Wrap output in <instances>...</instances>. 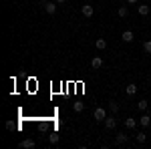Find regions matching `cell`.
<instances>
[{"label": "cell", "instance_id": "6da1fadb", "mask_svg": "<svg viewBox=\"0 0 151 149\" xmlns=\"http://www.w3.org/2000/svg\"><path fill=\"white\" fill-rule=\"evenodd\" d=\"M57 6H58L57 0H48V2H45V12L47 14H55L57 12Z\"/></svg>", "mask_w": 151, "mask_h": 149}, {"label": "cell", "instance_id": "7a4b0ae2", "mask_svg": "<svg viewBox=\"0 0 151 149\" xmlns=\"http://www.w3.org/2000/svg\"><path fill=\"white\" fill-rule=\"evenodd\" d=\"M93 119L95 121H105V119H107V111H105L103 107H97L95 113H93Z\"/></svg>", "mask_w": 151, "mask_h": 149}, {"label": "cell", "instance_id": "3957f363", "mask_svg": "<svg viewBox=\"0 0 151 149\" xmlns=\"http://www.w3.org/2000/svg\"><path fill=\"white\" fill-rule=\"evenodd\" d=\"M81 12H83V16H85V18H93L95 8L91 6V4H83V6H81Z\"/></svg>", "mask_w": 151, "mask_h": 149}, {"label": "cell", "instance_id": "277c9868", "mask_svg": "<svg viewBox=\"0 0 151 149\" xmlns=\"http://www.w3.org/2000/svg\"><path fill=\"white\" fill-rule=\"evenodd\" d=\"M103 123H105V129H107V131H113V129L117 127V119L115 117H107Z\"/></svg>", "mask_w": 151, "mask_h": 149}, {"label": "cell", "instance_id": "5b68a950", "mask_svg": "<svg viewBox=\"0 0 151 149\" xmlns=\"http://www.w3.org/2000/svg\"><path fill=\"white\" fill-rule=\"evenodd\" d=\"M91 67H93L95 71L103 69V58H101V57H93V58H91Z\"/></svg>", "mask_w": 151, "mask_h": 149}, {"label": "cell", "instance_id": "8992f818", "mask_svg": "<svg viewBox=\"0 0 151 149\" xmlns=\"http://www.w3.org/2000/svg\"><path fill=\"white\" fill-rule=\"evenodd\" d=\"M20 147H22V149H35L36 147V141H35V139H24V141H20Z\"/></svg>", "mask_w": 151, "mask_h": 149}, {"label": "cell", "instance_id": "52a82bcc", "mask_svg": "<svg viewBox=\"0 0 151 149\" xmlns=\"http://www.w3.org/2000/svg\"><path fill=\"white\" fill-rule=\"evenodd\" d=\"M115 143H117V145H125V143H127V135H125V131H121V133H117V135H115Z\"/></svg>", "mask_w": 151, "mask_h": 149}, {"label": "cell", "instance_id": "ba28073f", "mask_svg": "<svg viewBox=\"0 0 151 149\" xmlns=\"http://www.w3.org/2000/svg\"><path fill=\"white\" fill-rule=\"evenodd\" d=\"M121 38H123L125 42H133V40H135V35H133V30H123Z\"/></svg>", "mask_w": 151, "mask_h": 149}, {"label": "cell", "instance_id": "9c48e42d", "mask_svg": "<svg viewBox=\"0 0 151 149\" xmlns=\"http://www.w3.org/2000/svg\"><path fill=\"white\" fill-rule=\"evenodd\" d=\"M137 12H139V16H147L151 12V6H147V4H139L137 6Z\"/></svg>", "mask_w": 151, "mask_h": 149}, {"label": "cell", "instance_id": "30bf717a", "mask_svg": "<svg viewBox=\"0 0 151 149\" xmlns=\"http://www.w3.org/2000/svg\"><path fill=\"white\" fill-rule=\"evenodd\" d=\"M135 93H137V85H135V83H129L127 87H125V95H129V97H133Z\"/></svg>", "mask_w": 151, "mask_h": 149}, {"label": "cell", "instance_id": "8fae6325", "mask_svg": "<svg viewBox=\"0 0 151 149\" xmlns=\"http://www.w3.org/2000/svg\"><path fill=\"white\" fill-rule=\"evenodd\" d=\"M137 125H139L137 119H133V117H127V119H125V127H127V129H135Z\"/></svg>", "mask_w": 151, "mask_h": 149}, {"label": "cell", "instance_id": "7c38bea8", "mask_svg": "<svg viewBox=\"0 0 151 149\" xmlns=\"http://www.w3.org/2000/svg\"><path fill=\"white\" fill-rule=\"evenodd\" d=\"M139 123H141V127H149L151 125V115L143 113V115H141V119H139Z\"/></svg>", "mask_w": 151, "mask_h": 149}, {"label": "cell", "instance_id": "4fadbf2b", "mask_svg": "<svg viewBox=\"0 0 151 149\" xmlns=\"http://www.w3.org/2000/svg\"><path fill=\"white\" fill-rule=\"evenodd\" d=\"M73 111H75V113H83V111H85V103L75 101V103H73Z\"/></svg>", "mask_w": 151, "mask_h": 149}, {"label": "cell", "instance_id": "5bb4252c", "mask_svg": "<svg viewBox=\"0 0 151 149\" xmlns=\"http://www.w3.org/2000/svg\"><path fill=\"white\" fill-rule=\"evenodd\" d=\"M95 46H97L99 50H105V48H107V40H105V38H97V40H95Z\"/></svg>", "mask_w": 151, "mask_h": 149}, {"label": "cell", "instance_id": "9a60e30c", "mask_svg": "<svg viewBox=\"0 0 151 149\" xmlns=\"http://www.w3.org/2000/svg\"><path fill=\"white\" fill-rule=\"evenodd\" d=\"M117 14H119L121 18H127V16H129V8H127V6H119V10H117Z\"/></svg>", "mask_w": 151, "mask_h": 149}, {"label": "cell", "instance_id": "2e32d148", "mask_svg": "<svg viewBox=\"0 0 151 149\" xmlns=\"http://www.w3.org/2000/svg\"><path fill=\"white\" fill-rule=\"evenodd\" d=\"M145 139H147V135H145V133H143V131H141V133H137V135H135V141H137V143H145Z\"/></svg>", "mask_w": 151, "mask_h": 149}, {"label": "cell", "instance_id": "e0dca14e", "mask_svg": "<svg viewBox=\"0 0 151 149\" xmlns=\"http://www.w3.org/2000/svg\"><path fill=\"white\" fill-rule=\"evenodd\" d=\"M48 139H50V143L55 145V143H58V139H60V135H58L57 131H55V133H50V137H48Z\"/></svg>", "mask_w": 151, "mask_h": 149}, {"label": "cell", "instance_id": "ac0fdd59", "mask_svg": "<svg viewBox=\"0 0 151 149\" xmlns=\"http://www.w3.org/2000/svg\"><path fill=\"white\" fill-rule=\"evenodd\" d=\"M109 109H111V113H117V111H119V105H117L115 101H109Z\"/></svg>", "mask_w": 151, "mask_h": 149}, {"label": "cell", "instance_id": "d6986e66", "mask_svg": "<svg viewBox=\"0 0 151 149\" xmlns=\"http://www.w3.org/2000/svg\"><path fill=\"white\" fill-rule=\"evenodd\" d=\"M137 109H139V111H145V109H147V101H145V99H141L139 103H137Z\"/></svg>", "mask_w": 151, "mask_h": 149}, {"label": "cell", "instance_id": "ffe728a7", "mask_svg": "<svg viewBox=\"0 0 151 149\" xmlns=\"http://www.w3.org/2000/svg\"><path fill=\"white\" fill-rule=\"evenodd\" d=\"M143 50H145L147 55H151V40H145V42H143Z\"/></svg>", "mask_w": 151, "mask_h": 149}, {"label": "cell", "instance_id": "44dd1931", "mask_svg": "<svg viewBox=\"0 0 151 149\" xmlns=\"http://www.w3.org/2000/svg\"><path fill=\"white\" fill-rule=\"evenodd\" d=\"M6 129H8V131H14V129H16V125H14L12 121H6Z\"/></svg>", "mask_w": 151, "mask_h": 149}, {"label": "cell", "instance_id": "7402d4cb", "mask_svg": "<svg viewBox=\"0 0 151 149\" xmlns=\"http://www.w3.org/2000/svg\"><path fill=\"white\" fill-rule=\"evenodd\" d=\"M129 4H137V2H139V0H127Z\"/></svg>", "mask_w": 151, "mask_h": 149}, {"label": "cell", "instance_id": "603a6c76", "mask_svg": "<svg viewBox=\"0 0 151 149\" xmlns=\"http://www.w3.org/2000/svg\"><path fill=\"white\" fill-rule=\"evenodd\" d=\"M57 2H58V4H65V2H67V0H57Z\"/></svg>", "mask_w": 151, "mask_h": 149}, {"label": "cell", "instance_id": "cb8c5ba5", "mask_svg": "<svg viewBox=\"0 0 151 149\" xmlns=\"http://www.w3.org/2000/svg\"><path fill=\"white\" fill-rule=\"evenodd\" d=\"M42 2H48V0H42Z\"/></svg>", "mask_w": 151, "mask_h": 149}]
</instances>
